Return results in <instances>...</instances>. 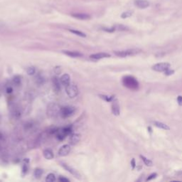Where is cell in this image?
I'll return each instance as SVG.
<instances>
[{"label": "cell", "mask_w": 182, "mask_h": 182, "mask_svg": "<svg viewBox=\"0 0 182 182\" xmlns=\"http://www.w3.org/2000/svg\"><path fill=\"white\" fill-rule=\"evenodd\" d=\"M123 84L131 90H137L139 87V83L137 80L132 76H125L123 78Z\"/></svg>", "instance_id": "1"}, {"label": "cell", "mask_w": 182, "mask_h": 182, "mask_svg": "<svg viewBox=\"0 0 182 182\" xmlns=\"http://www.w3.org/2000/svg\"><path fill=\"white\" fill-rule=\"evenodd\" d=\"M140 52H141L140 49H127V50H123V51H115L114 54L117 56L125 58L127 56L137 55L139 54Z\"/></svg>", "instance_id": "2"}, {"label": "cell", "mask_w": 182, "mask_h": 182, "mask_svg": "<svg viewBox=\"0 0 182 182\" xmlns=\"http://www.w3.org/2000/svg\"><path fill=\"white\" fill-rule=\"evenodd\" d=\"M65 92L69 97L73 98L78 95L79 90H78V86L75 85L74 83H71L70 84L65 86Z\"/></svg>", "instance_id": "3"}, {"label": "cell", "mask_w": 182, "mask_h": 182, "mask_svg": "<svg viewBox=\"0 0 182 182\" xmlns=\"http://www.w3.org/2000/svg\"><path fill=\"white\" fill-rule=\"evenodd\" d=\"M61 107L55 103H51L48 106L47 113L48 115L51 118H55L57 115L60 114Z\"/></svg>", "instance_id": "4"}, {"label": "cell", "mask_w": 182, "mask_h": 182, "mask_svg": "<svg viewBox=\"0 0 182 182\" xmlns=\"http://www.w3.org/2000/svg\"><path fill=\"white\" fill-rule=\"evenodd\" d=\"M75 112V108L71 106H65L61 107L60 115L63 118H67L72 116Z\"/></svg>", "instance_id": "5"}, {"label": "cell", "mask_w": 182, "mask_h": 182, "mask_svg": "<svg viewBox=\"0 0 182 182\" xmlns=\"http://www.w3.org/2000/svg\"><path fill=\"white\" fill-rule=\"evenodd\" d=\"M71 128L68 127H65V128L58 129L55 132L56 134V138L59 140H63L65 138V137L67 135H68L71 132Z\"/></svg>", "instance_id": "6"}, {"label": "cell", "mask_w": 182, "mask_h": 182, "mask_svg": "<svg viewBox=\"0 0 182 182\" xmlns=\"http://www.w3.org/2000/svg\"><path fill=\"white\" fill-rule=\"evenodd\" d=\"M170 66H171V65L169 63L164 62V63H159L154 65L151 67V68H152V70L157 71V72H165L166 70L169 69Z\"/></svg>", "instance_id": "7"}, {"label": "cell", "mask_w": 182, "mask_h": 182, "mask_svg": "<svg viewBox=\"0 0 182 182\" xmlns=\"http://www.w3.org/2000/svg\"><path fill=\"white\" fill-rule=\"evenodd\" d=\"M61 166H62V167L65 169L67 171H68L70 174H71L75 178H77V179H81V175L79 174V172L77 171L76 169H73V167H71V166H70L69 165H68L67 164H65V163H63V162H61Z\"/></svg>", "instance_id": "8"}, {"label": "cell", "mask_w": 182, "mask_h": 182, "mask_svg": "<svg viewBox=\"0 0 182 182\" xmlns=\"http://www.w3.org/2000/svg\"><path fill=\"white\" fill-rule=\"evenodd\" d=\"M112 112L114 115L118 116L120 114V108L118 103V101L117 99H114L112 101Z\"/></svg>", "instance_id": "9"}, {"label": "cell", "mask_w": 182, "mask_h": 182, "mask_svg": "<svg viewBox=\"0 0 182 182\" xmlns=\"http://www.w3.org/2000/svg\"><path fill=\"white\" fill-rule=\"evenodd\" d=\"M71 150V148L69 144H64L58 150V155L61 157H65L70 153Z\"/></svg>", "instance_id": "10"}, {"label": "cell", "mask_w": 182, "mask_h": 182, "mask_svg": "<svg viewBox=\"0 0 182 182\" xmlns=\"http://www.w3.org/2000/svg\"><path fill=\"white\" fill-rule=\"evenodd\" d=\"M71 15L73 17L80 20H88L90 19V16L85 13H73Z\"/></svg>", "instance_id": "11"}, {"label": "cell", "mask_w": 182, "mask_h": 182, "mask_svg": "<svg viewBox=\"0 0 182 182\" xmlns=\"http://www.w3.org/2000/svg\"><path fill=\"white\" fill-rule=\"evenodd\" d=\"M110 55L107 53H97V54H92L90 55V58L91 59H94V60H100L102 58H110Z\"/></svg>", "instance_id": "12"}, {"label": "cell", "mask_w": 182, "mask_h": 182, "mask_svg": "<svg viewBox=\"0 0 182 182\" xmlns=\"http://www.w3.org/2000/svg\"><path fill=\"white\" fill-rule=\"evenodd\" d=\"M135 5L140 9H145L150 6V2L147 0H136Z\"/></svg>", "instance_id": "13"}, {"label": "cell", "mask_w": 182, "mask_h": 182, "mask_svg": "<svg viewBox=\"0 0 182 182\" xmlns=\"http://www.w3.org/2000/svg\"><path fill=\"white\" fill-rule=\"evenodd\" d=\"M61 83L62 85L65 87L66 86H68V84L71 83V77L70 75H68V73H65L63 75H62V76L60 78Z\"/></svg>", "instance_id": "14"}, {"label": "cell", "mask_w": 182, "mask_h": 182, "mask_svg": "<svg viewBox=\"0 0 182 182\" xmlns=\"http://www.w3.org/2000/svg\"><path fill=\"white\" fill-rule=\"evenodd\" d=\"M63 53L70 57L72 58H79V57H82L83 55V54L78 52V51H63Z\"/></svg>", "instance_id": "15"}, {"label": "cell", "mask_w": 182, "mask_h": 182, "mask_svg": "<svg viewBox=\"0 0 182 182\" xmlns=\"http://www.w3.org/2000/svg\"><path fill=\"white\" fill-rule=\"evenodd\" d=\"M80 139V136L79 134H73L71 137H70V144L71 145H75L76 144H78L79 142Z\"/></svg>", "instance_id": "16"}, {"label": "cell", "mask_w": 182, "mask_h": 182, "mask_svg": "<svg viewBox=\"0 0 182 182\" xmlns=\"http://www.w3.org/2000/svg\"><path fill=\"white\" fill-rule=\"evenodd\" d=\"M43 156H44V157L46 159H48V160H50V159H54V153L52 152V151L50 150H45L43 151Z\"/></svg>", "instance_id": "17"}, {"label": "cell", "mask_w": 182, "mask_h": 182, "mask_svg": "<svg viewBox=\"0 0 182 182\" xmlns=\"http://www.w3.org/2000/svg\"><path fill=\"white\" fill-rule=\"evenodd\" d=\"M154 124L158 128L162 129H164V130H169L170 129V127L167 125H166L164 123H162V122H154Z\"/></svg>", "instance_id": "18"}, {"label": "cell", "mask_w": 182, "mask_h": 182, "mask_svg": "<svg viewBox=\"0 0 182 182\" xmlns=\"http://www.w3.org/2000/svg\"><path fill=\"white\" fill-rule=\"evenodd\" d=\"M53 83H54V88L55 90L59 91L61 90V80L58 78H54L53 79Z\"/></svg>", "instance_id": "19"}, {"label": "cell", "mask_w": 182, "mask_h": 182, "mask_svg": "<svg viewBox=\"0 0 182 182\" xmlns=\"http://www.w3.org/2000/svg\"><path fill=\"white\" fill-rule=\"evenodd\" d=\"M140 157V158L142 159V161H144V164L146 165V166H153V162L151 161L150 159H148L147 158H146L145 157H144V156H142V155H140L139 156Z\"/></svg>", "instance_id": "20"}, {"label": "cell", "mask_w": 182, "mask_h": 182, "mask_svg": "<svg viewBox=\"0 0 182 182\" xmlns=\"http://www.w3.org/2000/svg\"><path fill=\"white\" fill-rule=\"evenodd\" d=\"M55 181V176L53 173H50L46 176V182H54Z\"/></svg>", "instance_id": "21"}, {"label": "cell", "mask_w": 182, "mask_h": 182, "mask_svg": "<svg viewBox=\"0 0 182 182\" xmlns=\"http://www.w3.org/2000/svg\"><path fill=\"white\" fill-rule=\"evenodd\" d=\"M69 32L73 33H74L75 35L78 36H80V37H86V34L85 33L82 32L80 31H78V30H75V29H69Z\"/></svg>", "instance_id": "22"}, {"label": "cell", "mask_w": 182, "mask_h": 182, "mask_svg": "<svg viewBox=\"0 0 182 182\" xmlns=\"http://www.w3.org/2000/svg\"><path fill=\"white\" fill-rule=\"evenodd\" d=\"M43 169H36L35 171H34V173H33V175L36 178H40L41 176V175L43 174Z\"/></svg>", "instance_id": "23"}, {"label": "cell", "mask_w": 182, "mask_h": 182, "mask_svg": "<svg viewBox=\"0 0 182 182\" xmlns=\"http://www.w3.org/2000/svg\"><path fill=\"white\" fill-rule=\"evenodd\" d=\"M99 96H100V97H101L103 100H105L107 102H112L115 99L114 96H108V95H100Z\"/></svg>", "instance_id": "24"}, {"label": "cell", "mask_w": 182, "mask_h": 182, "mask_svg": "<svg viewBox=\"0 0 182 182\" xmlns=\"http://www.w3.org/2000/svg\"><path fill=\"white\" fill-rule=\"evenodd\" d=\"M12 81H13L14 85H15V86H19L21 84V78L19 76H18V75L14 76V78H13V80H12Z\"/></svg>", "instance_id": "25"}, {"label": "cell", "mask_w": 182, "mask_h": 182, "mask_svg": "<svg viewBox=\"0 0 182 182\" xmlns=\"http://www.w3.org/2000/svg\"><path fill=\"white\" fill-rule=\"evenodd\" d=\"M26 72L28 73V75H33L35 73H36V68L33 67V66H31V67H29L26 70Z\"/></svg>", "instance_id": "26"}, {"label": "cell", "mask_w": 182, "mask_h": 182, "mask_svg": "<svg viewBox=\"0 0 182 182\" xmlns=\"http://www.w3.org/2000/svg\"><path fill=\"white\" fill-rule=\"evenodd\" d=\"M132 13L131 11H125V12H123L121 14V17L122 19H126V18L130 17L132 16Z\"/></svg>", "instance_id": "27"}, {"label": "cell", "mask_w": 182, "mask_h": 182, "mask_svg": "<svg viewBox=\"0 0 182 182\" xmlns=\"http://www.w3.org/2000/svg\"><path fill=\"white\" fill-rule=\"evenodd\" d=\"M115 29H118V30H119V31H125V30H128V28L126 27L125 26H123V25H118L115 26Z\"/></svg>", "instance_id": "28"}, {"label": "cell", "mask_w": 182, "mask_h": 182, "mask_svg": "<svg viewBox=\"0 0 182 182\" xmlns=\"http://www.w3.org/2000/svg\"><path fill=\"white\" fill-rule=\"evenodd\" d=\"M27 171H28V165H27V163H24L23 166H22V174L23 175H25L26 173H27Z\"/></svg>", "instance_id": "29"}, {"label": "cell", "mask_w": 182, "mask_h": 182, "mask_svg": "<svg viewBox=\"0 0 182 182\" xmlns=\"http://www.w3.org/2000/svg\"><path fill=\"white\" fill-rule=\"evenodd\" d=\"M103 30L105 31V32H107L112 33L114 32L116 30V29H115V26H113V27H111V28H103Z\"/></svg>", "instance_id": "30"}, {"label": "cell", "mask_w": 182, "mask_h": 182, "mask_svg": "<svg viewBox=\"0 0 182 182\" xmlns=\"http://www.w3.org/2000/svg\"><path fill=\"white\" fill-rule=\"evenodd\" d=\"M157 176V174H156V173H154V174H150V176L147 177V181H150V180H152V179H155L156 177Z\"/></svg>", "instance_id": "31"}, {"label": "cell", "mask_w": 182, "mask_h": 182, "mask_svg": "<svg viewBox=\"0 0 182 182\" xmlns=\"http://www.w3.org/2000/svg\"><path fill=\"white\" fill-rule=\"evenodd\" d=\"M36 83H38V84H42L43 83V78L41 77V76H40V75H39V76H37L36 77Z\"/></svg>", "instance_id": "32"}, {"label": "cell", "mask_w": 182, "mask_h": 182, "mask_svg": "<svg viewBox=\"0 0 182 182\" xmlns=\"http://www.w3.org/2000/svg\"><path fill=\"white\" fill-rule=\"evenodd\" d=\"M54 71L56 74H60V73L61 72V67L59 66H57L54 68Z\"/></svg>", "instance_id": "33"}, {"label": "cell", "mask_w": 182, "mask_h": 182, "mask_svg": "<svg viewBox=\"0 0 182 182\" xmlns=\"http://www.w3.org/2000/svg\"><path fill=\"white\" fill-rule=\"evenodd\" d=\"M6 92H7V93H8V94H10V93H11L13 92V87H11V86L7 87V89H6Z\"/></svg>", "instance_id": "34"}, {"label": "cell", "mask_w": 182, "mask_h": 182, "mask_svg": "<svg viewBox=\"0 0 182 182\" xmlns=\"http://www.w3.org/2000/svg\"><path fill=\"white\" fill-rule=\"evenodd\" d=\"M164 73H165V74H166V75H172V74L174 73V71L173 70L168 69V70H166Z\"/></svg>", "instance_id": "35"}, {"label": "cell", "mask_w": 182, "mask_h": 182, "mask_svg": "<svg viewBox=\"0 0 182 182\" xmlns=\"http://www.w3.org/2000/svg\"><path fill=\"white\" fill-rule=\"evenodd\" d=\"M59 181L61 182H70L69 181V179H67V178H65L63 176H60L59 177Z\"/></svg>", "instance_id": "36"}, {"label": "cell", "mask_w": 182, "mask_h": 182, "mask_svg": "<svg viewBox=\"0 0 182 182\" xmlns=\"http://www.w3.org/2000/svg\"><path fill=\"white\" fill-rule=\"evenodd\" d=\"M131 165H132V169H135V166H136V163H135V159H132L131 161Z\"/></svg>", "instance_id": "37"}, {"label": "cell", "mask_w": 182, "mask_h": 182, "mask_svg": "<svg viewBox=\"0 0 182 182\" xmlns=\"http://www.w3.org/2000/svg\"><path fill=\"white\" fill-rule=\"evenodd\" d=\"M177 102H178V103H179V105H182V96H181V95L178 96V97H177Z\"/></svg>", "instance_id": "38"}, {"label": "cell", "mask_w": 182, "mask_h": 182, "mask_svg": "<svg viewBox=\"0 0 182 182\" xmlns=\"http://www.w3.org/2000/svg\"><path fill=\"white\" fill-rule=\"evenodd\" d=\"M0 93H1V89H0Z\"/></svg>", "instance_id": "39"}, {"label": "cell", "mask_w": 182, "mask_h": 182, "mask_svg": "<svg viewBox=\"0 0 182 182\" xmlns=\"http://www.w3.org/2000/svg\"></svg>", "instance_id": "40"}]
</instances>
